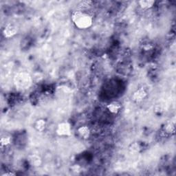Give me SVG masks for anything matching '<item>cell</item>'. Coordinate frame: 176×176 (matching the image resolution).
Wrapping results in <instances>:
<instances>
[{
  "instance_id": "1",
  "label": "cell",
  "mask_w": 176,
  "mask_h": 176,
  "mask_svg": "<svg viewBox=\"0 0 176 176\" xmlns=\"http://www.w3.org/2000/svg\"><path fill=\"white\" fill-rule=\"evenodd\" d=\"M72 20L75 26L80 30L89 28L92 25V18L86 13L80 10L75 11L72 15Z\"/></svg>"
},
{
  "instance_id": "2",
  "label": "cell",
  "mask_w": 176,
  "mask_h": 176,
  "mask_svg": "<svg viewBox=\"0 0 176 176\" xmlns=\"http://www.w3.org/2000/svg\"><path fill=\"white\" fill-rule=\"evenodd\" d=\"M56 133L59 136H70L72 134V127L70 123L67 121L59 123L56 129Z\"/></svg>"
},
{
  "instance_id": "3",
  "label": "cell",
  "mask_w": 176,
  "mask_h": 176,
  "mask_svg": "<svg viewBox=\"0 0 176 176\" xmlns=\"http://www.w3.org/2000/svg\"><path fill=\"white\" fill-rule=\"evenodd\" d=\"M17 32H18V28L13 23H8L4 27L2 33L5 38L9 39L16 35Z\"/></svg>"
},
{
  "instance_id": "4",
  "label": "cell",
  "mask_w": 176,
  "mask_h": 176,
  "mask_svg": "<svg viewBox=\"0 0 176 176\" xmlns=\"http://www.w3.org/2000/svg\"><path fill=\"white\" fill-rule=\"evenodd\" d=\"M147 96V92L144 87H140L133 92L132 95V99L136 103H140Z\"/></svg>"
},
{
  "instance_id": "5",
  "label": "cell",
  "mask_w": 176,
  "mask_h": 176,
  "mask_svg": "<svg viewBox=\"0 0 176 176\" xmlns=\"http://www.w3.org/2000/svg\"><path fill=\"white\" fill-rule=\"evenodd\" d=\"M107 109L110 113L116 114L120 111V110H121V105L118 102L114 101V102H111L110 103H109L107 105Z\"/></svg>"
},
{
  "instance_id": "6",
  "label": "cell",
  "mask_w": 176,
  "mask_h": 176,
  "mask_svg": "<svg viewBox=\"0 0 176 176\" xmlns=\"http://www.w3.org/2000/svg\"><path fill=\"white\" fill-rule=\"evenodd\" d=\"M79 136L83 139H87L90 136V129L87 126H81L77 130Z\"/></svg>"
},
{
  "instance_id": "7",
  "label": "cell",
  "mask_w": 176,
  "mask_h": 176,
  "mask_svg": "<svg viewBox=\"0 0 176 176\" xmlns=\"http://www.w3.org/2000/svg\"><path fill=\"white\" fill-rule=\"evenodd\" d=\"M46 127V121L44 119H39L34 123V128L37 132H44Z\"/></svg>"
},
{
  "instance_id": "8",
  "label": "cell",
  "mask_w": 176,
  "mask_h": 176,
  "mask_svg": "<svg viewBox=\"0 0 176 176\" xmlns=\"http://www.w3.org/2000/svg\"><path fill=\"white\" fill-rule=\"evenodd\" d=\"M140 8L142 9H149L154 6L155 1L153 0H140L138 2Z\"/></svg>"
},
{
  "instance_id": "9",
  "label": "cell",
  "mask_w": 176,
  "mask_h": 176,
  "mask_svg": "<svg viewBox=\"0 0 176 176\" xmlns=\"http://www.w3.org/2000/svg\"><path fill=\"white\" fill-rule=\"evenodd\" d=\"M129 150L131 153H138L141 151V146L138 142H133L130 145L129 147Z\"/></svg>"
},
{
  "instance_id": "10",
  "label": "cell",
  "mask_w": 176,
  "mask_h": 176,
  "mask_svg": "<svg viewBox=\"0 0 176 176\" xmlns=\"http://www.w3.org/2000/svg\"><path fill=\"white\" fill-rule=\"evenodd\" d=\"M30 162L31 164L33 165V166H40V164L41 163V158L39 157L38 156H36V155H34V156H32L30 158Z\"/></svg>"
},
{
  "instance_id": "11",
  "label": "cell",
  "mask_w": 176,
  "mask_h": 176,
  "mask_svg": "<svg viewBox=\"0 0 176 176\" xmlns=\"http://www.w3.org/2000/svg\"><path fill=\"white\" fill-rule=\"evenodd\" d=\"M164 129L166 133H169V134H173L175 133V125L171 122L168 123V124L164 126Z\"/></svg>"
},
{
  "instance_id": "12",
  "label": "cell",
  "mask_w": 176,
  "mask_h": 176,
  "mask_svg": "<svg viewBox=\"0 0 176 176\" xmlns=\"http://www.w3.org/2000/svg\"><path fill=\"white\" fill-rule=\"evenodd\" d=\"M0 143H1V145L2 147L8 146L11 143V138H10V137L9 136L2 137L1 140H0Z\"/></svg>"
},
{
  "instance_id": "13",
  "label": "cell",
  "mask_w": 176,
  "mask_h": 176,
  "mask_svg": "<svg viewBox=\"0 0 176 176\" xmlns=\"http://www.w3.org/2000/svg\"><path fill=\"white\" fill-rule=\"evenodd\" d=\"M13 175H15V173H12V172H8V173H5L2 174V176H13Z\"/></svg>"
}]
</instances>
